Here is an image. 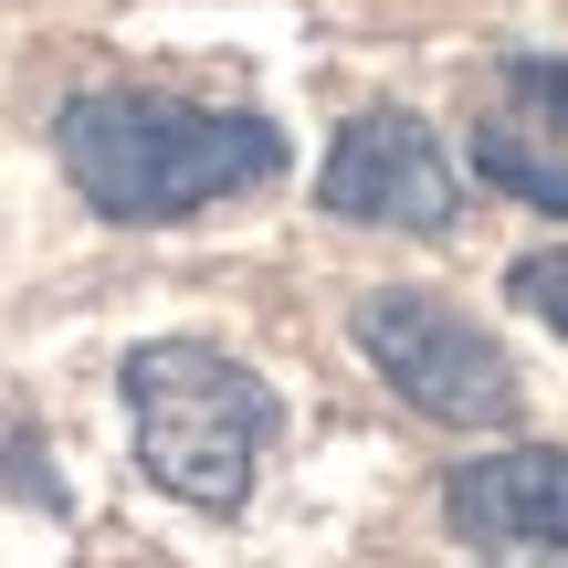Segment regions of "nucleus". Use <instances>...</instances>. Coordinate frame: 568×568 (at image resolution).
Segmentation results:
<instances>
[{"mask_svg":"<svg viewBox=\"0 0 568 568\" xmlns=\"http://www.w3.org/2000/svg\"><path fill=\"white\" fill-rule=\"evenodd\" d=\"M53 159L105 222L159 232L190 222L211 201L284 180V126L243 116V105H180V95H138V84H95L53 116Z\"/></svg>","mask_w":568,"mask_h":568,"instance_id":"obj_1","label":"nucleus"},{"mask_svg":"<svg viewBox=\"0 0 568 568\" xmlns=\"http://www.w3.org/2000/svg\"><path fill=\"white\" fill-rule=\"evenodd\" d=\"M126 422H138V474L159 495L232 516L274 443V389L201 337H148L126 358Z\"/></svg>","mask_w":568,"mask_h":568,"instance_id":"obj_2","label":"nucleus"},{"mask_svg":"<svg viewBox=\"0 0 568 568\" xmlns=\"http://www.w3.org/2000/svg\"><path fill=\"white\" fill-rule=\"evenodd\" d=\"M347 326H358L368 368H379L422 422H443V432H506L516 422L506 347H495L464 305H443L432 284H379V295L347 305Z\"/></svg>","mask_w":568,"mask_h":568,"instance_id":"obj_3","label":"nucleus"},{"mask_svg":"<svg viewBox=\"0 0 568 568\" xmlns=\"http://www.w3.org/2000/svg\"><path fill=\"white\" fill-rule=\"evenodd\" d=\"M316 201L337 211V222H368V232H453V211H464V190H453V159L432 148L422 116H347L337 148H326V180Z\"/></svg>","mask_w":568,"mask_h":568,"instance_id":"obj_4","label":"nucleus"},{"mask_svg":"<svg viewBox=\"0 0 568 568\" xmlns=\"http://www.w3.org/2000/svg\"><path fill=\"white\" fill-rule=\"evenodd\" d=\"M443 516L464 548H558L568 558V453H485L453 464Z\"/></svg>","mask_w":568,"mask_h":568,"instance_id":"obj_5","label":"nucleus"},{"mask_svg":"<svg viewBox=\"0 0 568 568\" xmlns=\"http://www.w3.org/2000/svg\"><path fill=\"white\" fill-rule=\"evenodd\" d=\"M474 180H485V190H516L527 211H568V159H558V148H537V126H516V116L474 126Z\"/></svg>","mask_w":568,"mask_h":568,"instance_id":"obj_6","label":"nucleus"},{"mask_svg":"<svg viewBox=\"0 0 568 568\" xmlns=\"http://www.w3.org/2000/svg\"><path fill=\"white\" fill-rule=\"evenodd\" d=\"M495 84L527 105L516 126H537V138H568V63H558V53H495Z\"/></svg>","mask_w":568,"mask_h":568,"instance_id":"obj_7","label":"nucleus"},{"mask_svg":"<svg viewBox=\"0 0 568 568\" xmlns=\"http://www.w3.org/2000/svg\"><path fill=\"white\" fill-rule=\"evenodd\" d=\"M506 295L527 305L537 326H558V337H568V243H548V253H527V264H506Z\"/></svg>","mask_w":568,"mask_h":568,"instance_id":"obj_8","label":"nucleus"}]
</instances>
